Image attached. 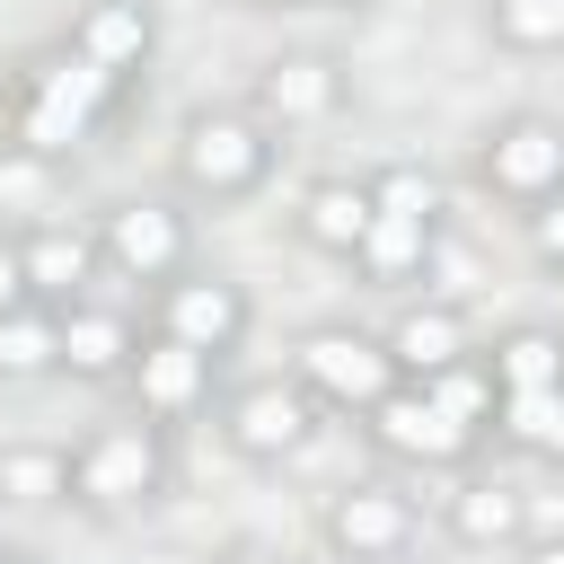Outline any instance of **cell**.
<instances>
[{
  "instance_id": "30",
  "label": "cell",
  "mask_w": 564,
  "mask_h": 564,
  "mask_svg": "<svg viewBox=\"0 0 564 564\" xmlns=\"http://www.w3.org/2000/svg\"><path fill=\"white\" fill-rule=\"evenodd\" d=\"M511 564H564V538H520Z\"/></svg>"
},
{
  "instance_id": "12",
  "label": "cell",
  "mask_w": 564,
  "mask_h": 564,
  "mask_svg": "<svg viewBox=\"0 0 564 564\" xmlns=\"http://www.w3.org/2000/svg\"><path fill=\"white\" fill-rule=\"evenodd\" d=\"M123 388H132V414H150V423H194V414H212V397H220V352H194V344H176V335H141V352H132V370H123Z\"/></svg>"
},
{
  "instance_id": "11",
  "label": "cell",
  "mask_w": 564,
  "mask_h": 564,
  "mask_svg": "<svg viewBox=\"0 0 564 564\" xmlns=\"http://www.w3.org/2000/svg\"><path fill=\"white\" fill-rule=\"evenodd\" d=\"M273 132H317V123H335L344 106H352V70L335 62V53H317V44H291V53H273L264 70H256V97H247Z\"/></svg>"
},
{
  "instance_id": "15",
  "label": "cell",
  "mask_w": 564,
  "mask_h": 564,
  "mask_svg": "<svg viewBox=\"0 0 564 564\" xmlns=\"http://www.w3.org/2000/svg\"><path fill=\"white\" fill-rule=\"evenodd\" d=\"M441 529H449V546H467V555H511V546L529 538V494H520L511 476H458V485L441 494Z\"/></svg>"
},
{
  "instance_id": "18",
  "label": "cell",
  "mask_w": 564,
  "mask_h": 564,
  "mask_svg": "<svg viewBox=\"0 0 564 564\" xmlns=\"http://www.w3.org/2000/svg\"><path fill=\"white\" fill-rule=\"evenodd\" d=\"M70 44L97 70H115L123 88H141L150 79V53H159V18H150V0H88L70 18Z\"/></svg>"
},
{
  "instance_id": "17",
  "label": "cell",
  "mask_w": 564,
  "mask_h": 564,
  "mask_svg": "<svg viewBox=\"0 0 564 564\" xmlns=\"http://www.w3.org/2000/svg\"><path fill=\"white\" fill-rule=\"evenodd\" d=\"M379 335H388V352H397V370H405V379H432V370H449V361H467V352H476V326H467V308H458L449 291L405 300Z\"/></svg>"
},
{
  "instance_id": "33",
  "label": "cell",
  "mask_w": 564,
  "mask_h": 564,
  "mask_svg": "<svg viewBox=\"0 0 564 564\" xmlns=\"http://www.w3.org/2000/svg\"><path fill=\"white\" fill-rule=\"evenodd\" d=\"M555 291H564V282H555Z\"/></svg>"
},
{
  "instance_id": "26",
  "label": "cell",
  "mask_w": 564,
  "mask_h": 564,
  "mask_svg": "<svg viewBox=\"0 0 564 564\" xmlns=\"http://www.w3.org/2000/svg\"><path fill=\"white\" fill-rule=\"evenodd\" d=\"M370 203L379 212H405V220H441L449 212V194H441V176L423 159H379L370 167Z\"/></svg>"
},
{
  "instance_id": "8",
  "label": "cell",
  "mask_w": 564,
  "mask_h": 564,
  "mask_svg": "<svg viewBox=\"0 0 564 564\" xmlns=\"http://www.w3.org/2000/svg\"><path fill=\"white\" fill-rule=\"evenodd\" d=\"M97 247H106V273L115 282L159 291V282H176L194 264V220H185L176 194H115L97 212Z\"/></svg>"
},
{
  "instance_id": "5",
  "label": "cell",
  "mask_w": 564,
  "mask_h": 564,
  "mask_svg": "<svg viewBox=\"0 0 564 564\" xmlns=\"http://www.w3.org/2000/svg\"><path fill=\"white\" fill-rule=\"evenodd\" d=\"M423 538V511L397 476H344L317 502V546L326 564H405Z\"/></svg>"
},
{
  "instance_id": "1",
  "label": "cell",
  "mask_w": 564,
  "mask_h": 564,
  "mask_svg": "<svg viewBox=\"0 0 564 564\" xmlns=\"http://www.w3.org/2000/svg\"><path fill=\"white\" fill-rule=\"evenodd\" d=\"M123 79L115 70H97L70 35L62 44H35V53H18L9 62V79H0V141L18 150V159H70L79 141H97L115 115H123Z\"/></svg>"
},
{
  "instance_id": "6",
  "label": "cell",
  "mask_w": 564,
  "mask_h": 564,
  "mask_svg": "<svg viewBox=\"0 0 564 564\" xmlns=\"http://www.w3.org/2000/svg\"><path fill=\"white\" fill-rule=\"evenodd\" d=\"M317 414H326V405L308 397L300 370L238 379V388H220V449L247 458V467H282V458H300V449L317 441Z\"/></svg>"
},
{
  "instance_id": "3",
  "label": "cell",
  "mask_w": 564,
  "mask_h": 564,
  "mask_svg": "<svg viewBox=\"0 0 564 564\" xmlns=\"http://www.w3.org/2000/svg\"><path fill=\"white\" fill-rule=\"evenodd\" d=\"M167 476H176L167 423H150V414L97 423V432L70 449V502H79L88 520H132V511L167 502Z\"/></svg>"
},
{
  "instance_id": "21",
  "label": "cell",
  "mask_w": 564,
  "mask_h": 564,
  "mask_svg": "<svg viewBox=\"0 0 564 564\" xmlns=\"http://www.w3.org/2000/svg\"><path fill=\"white\" fill-rule=\"evenodd\" d=\"M70 449L62 441H0V511H62Z\"/></svg>"
},
{
  "instance_id": "22",
  "label": "cell",
  "mask_w": 564,
  "mask_h": 564,
  "mask_svg": "<svg viewBox=\"0 0 564 564\" xmlns=\"http://www.w3.org/2000/svg\"><path fill=\"white\" fill-rule=\"evenodd\" d=\"M35 379H62V308L18 300L0 317V388H35Z\"/></svg>"
},
{
  "instance_id": "23",
  "label": "cell",
  "mask_w": 564,
  "mask_h": 564,
  "mask_svg": "<svg viewBox=\"0 0 564 564\" xmlns=\"http://www.w3.org/2000/svg\"><path fill=\"white\" fill-rule=\"evenodd\" d=\"M449 423H467L476 441H494V414H502V388H494V370H485V344L467 352V361H449V370H432V379H414Z\"/></svg>"
},
{
  "instance_id": "20",
  "label": "cell",
  "mask_w": 564,
  "mask_h": 564,
  "mask_svg": "<svg viewBox=\"0 0 564 564\" xmlns=\"http://www.w3.org/2000/svg\"><path fill=\"white\" fill-rule=\"evenodd\" d=\"M485 370H494V388L502 397H538V388H564V326H502L494 344H485Z\"/></svg>"
},
{
  "instance_id": "31",
  "label": "cell",
  "mask_w": 564,
  "mask_h": 564,
  "mask_svg": "<svg viewBox=\"0 0 564 564\" xmlns=\"http://www.w3.org/2000/svg\"><path fill=\"white\" fill-rule=\"evenodd\" d=\"M0 564H35V555H26V546H0Z\"/></svg>"
},
{
  "instance_id": "9",
  "label": "cell",
  "mask_w": 564,
  "mask_h": 564,
  "mask_svg": "<svg viewBox=\"0 0 564 564\" xmlns=\"http://www.w3.org/2000/svg\"><path fill=\"white\" fill-rule=\"evenodd\" d=\"M150 326L159 335H176V344H194V352H238L247 344V326H256V300H247V282H229V273H212V264H185L176 282H159L150 291Z\"/></svg>"
},
{
  "instance_id": "29",
  "label": "cell",
  "mask_w": 564,
  "mask_h": 564,
  "mask_svg": "<svg viewBox=\"0 0 564 564\" xmlns=\"http://www.w3.org/2000/svg\"><path fill=\"white\" fill-rule=\"evenodd\" d=\"M212 564H300V555H291V546H273V538H229Z\"/></svg>"
},
{
  "instance_id": "14",
  "label": "cell",
  "mask_w": 564,
  "mask_h": 564,
  "mask_svg": "<svg viewBox=\"0 0 564 564\" xmlns=\"http://www.w3.org/2000/svg\"><path fill=\"white\" fill-rule=\"evenodd\" d=\"M132 352H141L132 308H115V300H97V291L62 308V379H79V388H123Z\"/></svg>"
},
{
  "instance_id": "27",
  "label": "cell",
  "mask_w": 564,
  "mask_h": 564,
  "mask_svg": "<svg viewBox=\"0 0 564 564\" xmlns=\"http://www.w3.org/2000/svg\"><path fill=\"white\" fill-rule=\"evenodd\" d=\"M520 238H529V256H538V264L564 282V194H555V203H538V212L520 220Z\"/></svg>"
},
{
  "instance_id": "19",
  "label": "cell",
  "mask_w": 564,
  "mask_h": 564,
  "mask_svg": "<svg viewBox=\"0 0 564 564\" xmlns=\"http://www.w3.org/2000/svg\"><path fill=\"white\" fill-rule=\"evenodd\" d=\"M432 256H441V220H405V212H370V238H361V256H352V273H361L370 291H405V282H423V273H432Z\"/></svg>"
},
{
  "instance_id": "4",
  "label": "cell",
  "mask_w": 564,
  "mask_h": 564,
  "mask_svg": "<svg viewBox=\"0 0 564 564\" xmlns=\"http://www.w3.org/2000/svg\"><path fill=\"white\" fill-rule=\"evenodd\" d=\"M476 185L502 203V212H538V203H555L564 194V115H546V106H511V115H494L485 132H476Z\"/></svg>"
},
{
  "instance_id": "24",
  "label": "cell",
  "mask_w": 564,
  "mask_h": 564,
  "mask_svg": "<svg viewBox=\"0 0 564 564\" xmlns=\"http://www.w3.org/2000/svg\"><path fill=\"white\" fill-rule=\"evenodd\" d=\"M494 441H502V449H520V458H546V467H564V388L502 397V414H494Z\"/></svg>"
},
{
  "instance_id": "16",
  "label": "cell",
  "mask_w": 564,
  "mask_h": 564,
  "mask_svg": "<svg viewBox=\"0 0 564 564\" xmlns=\"http://www.w3.org/2000/svg\"><path fill=\"white\" fill-rule=\"evenodd\" d=\"M370 176H308L300 185V203H291V238L308 247V256H335V264H352L361 256V238H370Z\"/></svg>"
},
{
  "instance_id": "25",
  "label": "cell",
  "mask_w": 564,
  "mask_h": 564,
  "mask_svg": "<svg viewBox=\"0 0 564 564\" xmlns=\"http://www.w3.org/2000/svg\"><path fill=\"white\" fill-rule=\"evenodd\" d=\"M485 35L520 62L564 53V0H485Z\"/></svg>"
},
{
  "instance_id": "10",
  "label": "cell",
  "mask_w": 564,
  "mask_h": 564,
  "mask_svg": "<svg viewBox=\"0 0 564 564\" xmlns=\"http://www.w3.org/2000/svg\"><path fill=\"white\" fill-rule=\"evenodd\" d=\"M361 432H370V449H379L388 467H432V476H449V467H467V458H476V432H467V423H449L414 379H397V388L361 414Z\"/></svg>"
},
{
  "instance_id": "13",
  "label": "cell",
  "mask_w": 564,
  "mask_h": 564,
  "mask_svg": "<svg viewBox=\"0 0 564 564\" xmlns=\"http://www.w3.org/2000/svg\"><path fill=\"white\" fill-rule=\"evenodd\" d=\"M18 256H26V291H35L44 308L88 300V291H97V273H106L97 220H35V229H18Z\"/></svg>"
},
{
  "instance_id": "28",
  "label": "cell",
  "mask_w": 564,
  "mask_h": 564,
  "mask_svg": "<svg viewBox=\"0 0 564 564\" xmlns=\"http://www.w3.org/2000/svg\"><path fill=\"white\" fill-rule=\"evenodd\" d=\"M18 300H35V291H26V256H18V238H0V317H9Z\"/></svg>"
},
{
  "instance_id": "2",
  "label": "cell",
  "mask_w": 564,
  "mask_h": 564,
  "mask_svg": "<svg viewBox=\"0 0 564 564\" xmlns=\"http://www.w3.org/2000/svg\"><path fill=\"white\" fill-rule=\"evenodd\" d=\"M273 159H282V132L256 115V106H194L176 123V194L185 203H247L273 185Z\"/></svg>"
},
{
  "instance_id": "32",
  "label": "cell",
  "mask_w": 564,
  "mask_h": 564,
  "mask_svg": "<svg viewBox=\"0 0 564 564\" xmlns=\"http://www.w3.org/2000/svg\"><path fill=\"white\" fill-rule=\"evenodd\" d=\"M308 9H370V0H308Z\"/></svg>"
},
{
  "instance_id": "7",
  "label": "cell",
  "mask_w": 564,
  "mask_h": 564,
  "mask_svg": "<svg viewBox=\"0 0 564 564\" xmlns=\"http://www.w3.org/2000/svg\"><path fill=\"white\" fill-rule=\"evenodd\" d=\"M291 370L308 379V397L326 405V414H370L405 370H397V352H388V335H370V326H352V317H326V326H308L300 344H291Z\"/></svg>"
}]
</instances>
